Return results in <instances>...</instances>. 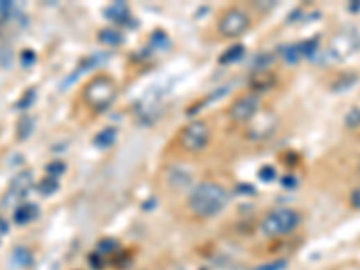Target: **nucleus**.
Returning <instances> with one entry per match:
<instances>
[{
	"label": "nucleus",
	"mask_w": 360,
	"mask_h": 270,
	"mask_svg": "<svg viewBox=\"0 0 360 270\" xmlns=\"http://www.w3.org/2000/svg\"><path fill=\"white\" fill-rule=\"evenodd\" d=\"M229 204V193L218 182H200L189 193L188 205L191 213L198 218H213L222 213Z\"/></svg>",
	"instance_id": "f257e3e1"
},
{
	"label": "nucleus",
	"mask_w": 360,
	"mask_h": 270,
	"mask_svg": "<svg viewBox=\"0 0 360 270\" xmlns=\"http://www.w3.org/2000/svg\"><path fill=\"white\" fill-rule=\"evenodd\" d=\"M301 226V214L295 209L277 208L267 213L259 223V233L265 238H281L294 233Z\"/></svg>",
	"instance_id": "f03ea898"
},
{
	"label": "nucleus",
	"mask_w": 360,
	"mask_h": 270,
	"mask_svg": "<svg viewBox=\"0 0 360 270\" xmlns=\"http://www.w3.org/2000/svg\"><path fill=\"white\" fill-rule=\"evenodd\" d=\"M115 98H117V85L110 76L97 74L85 85L83 99L94 110H106L115 101Z\"/></svg>",
	"instance_id": "7ed1b4c3"
},
{
	"label": "nucleus",
	"mask_w": 360,
	"mask_h": 270,
	"mask_svg": "<svg viewBox=\"0 0 360 270\" xmlns=\"http://www.w3.org/2000/svg\"><path fill=\"white\" fill-rule=\"evenodd\" d=\"M211 139V128L209 124L202 119H195L188 123L184 128L180 130L179 141L182 150L188 153H198L207 146V142Z\"/></svg>",
	"instance_id": "20e7f679"
},
{
	"label": "nucleus",
	"mask_w": 360,
	"mask_h": 270,
	"mask_svg": "<svg viewBox=\"0 0 360 270\" xmlns=\"http://www.w3.org/2000/svg\"><path fill=\"white\" fill-rule=\"evenodd\" d=\"M251 26V17L242 8H229L218 20V31L225 38H238L247 33Z\"/></svg>",
	"instance_id": "39448f33"
},
{
	"label": "nucleus",
	"mask_w": 360,
	"mask_h": 270,
	"mask_svg": "<svg viewBox=\"0 0 360 270\" xmlns=\"http://www.w3.org/2000/svg\"><path fill=\"white\" fill-rule=\"evenodd\" d=\"M259 98L256 92H245L242 96H238L233 103H231V107H229L227 114L231 117V121L238 124H243V123H249L256 117L259 110Z\"/></svg>",
	"instance_id": "423d86ee"
},
{
	"label": "nucleus",
	"mask_w": 360,
	"mask_h": 270,
	"mask_svg": "<svg viewBox=\"0 0 360 270\" xmlns=\"http://www.w3.org/2000/svg\"><path fill=\"white\" fill-rule=\"evenodd\" d=\"M33 186V173L31 171H22L15 175V178L9 184L8 189V202H15V200H20L22 196L27 195L29 187Z\"/></svg>",
	"instance_id": "0eeeda50"
},
{
	"label": "nucleus",
	"mask_w": 360,
	"mask_h": 270,
	"mask_svg": "<svg viewBox=\"0 0 360 270\" xmlns=\"http://www.w3.org/2000/svg\"><path fill=\"white\" fill-rule=\"evenodd\" d=\"M40 214V209L36 204H31V202H26V204H20L17 209H15L13 220L17 226H27L31 223L33 220H36Z\"/></svg>",
	"instance_id": "6e6552de"
},
{
	"label": "nucleus",
	"mask_w": 360,
	"mask_h": 270,
	"mask_svg": "<svg viewBox=\"0 0 360 270\" xmlns=\"http://www.w3.org/2000/svg\"><path fill=\"white\" fill-rule=\"evenodd\" d=\"M276 85V76L268 72L267 69H261L259 72H254L251 76V87L254 90H268Z\"/></svg>",
	"instance_id": "1a4fd4ad"
},
{
	"label": "nucleus",
	"mask_w": 360,
	"mask_h": 270,
	"mask_svg": "<svg viewBox=\"0 0 360 270\" xmlns=\"http://www.w3.org/2000/svg\"><path fill=\"white\" fill-rule=\"evenodd\" d=\"M243 54H245V45L242 44H236V45H231L227 51H225L222 56H220V63H224V65H231V63L238 62V60H242Z\"/></svg>",
	"instance_id": "9d476101"
},
{
	"label": "nucleus",
	"mask_w": 360,
	"mask_h": 270,
	"mask_svg": "<svg viewBox=\"0 0 360 270\" xmlns=\"http://www.w3.org/2000/svg\"><path fill=\"white\" fill-rule=\"evenodd\" d=\"M115 139H117V132H115V128H105L94 137V144H96V148L103 150V148L112 146V144L115 142Z\"/></svg>",
	"instance_id": "9b49d317"
},
{
	"label": "nucleus",
	"mask_w": 360,
	"mask_h": 270,
	"mask_svg": "<svg viewBox=\"0 0 360 270\" xmlns=\"http://www.w3.org/2000/svg\"><path fill=\"white\" fill-rule=\"evenodd\" d=\"M33 130H35V119H33L31 115H22V117L18 119V124H17L18 139L26 141V139L33 133Z\"/></svg>",
	"instance_id": "f8f14e48"
},
{
	"label": "nucleus",
	"mask_w": 360,
	"mask_h": 270,
	"mask_svg": "<svg viewBox=\"0 0 360 270\" xmlns=\"http://www.w3.org/2000/svg\"><path fill=\"white\" fill-rule=\"evenodd\" d=\"M58 187H60L58 178L49 177V175H45V177L36 184V191H38L40 195H44V196H51L53 193H56Z\"/></svg>",
	"instance_id": "ddd939ff"
},
{
	"label": "nucleus",
	"mask_w": 360,
	"mask_h": 270,
	"mask_svg": "<svg viewBox=\"0 0 360 270\" xmlns=\"http://www.w3.org/2000/svg\"><path fill=\"white\" fill-rule=\"evenodd\" d=\"M97 38L103 45H110V47H117L123 42V35L115 29H103V31H99Z\"/></svg>",
	"instance_id": "4468645a"
},
{
	"label": "nucleus",
	"mask_w": 360,
	"mask_h": 270,
	"mask_svg": "<svg viewBox=\"0 0 360 270\" xmlns=\"http://www.w3.org/2000/svg\"><path fill=\"white\" fill-rule=\"evenodd\" d=\"M13 260L17 262V265L27 267V265H31L33 256L26 247H17V248H15V253H13Z\"/></svg>",
	"instance_id": "2eb2a0df"
},
{
	"label": "nucleus",
	"mask_w": 360,
	"mask_h": 270,
	"mask_svg": "<svg viewBox=\"0 0 360 270\" xmlns=\"http://www.w3.org/2000/svg\"><path fill=\"white\" fill-rule=\"evenodd\" d=\"M65 169H67V166L62 162V160H53V162L45 166V171H47V175L53 178L62 177L63 173H65Z\"/></svg>",
	"instance_id": "dca6fc26"
},
{
	"label": "nucleus",
	"mask_w": 360,
	"mask_h": 270,
	"mask_svg": "<svg viewBox=\"0 0 360 270\" xmlns=\"http://www.w3.org/2000/svg\"><path fill=\"white\" fill-rule=\"evenodd\" d=\"M36 99V90L35 89H29L26 94L22 96V99L18 101L17 108H22V110H26V108H29L33 105V101Z\"/></svg>",
	"instance_id": "f3484780"
},
{
	"label": "nucleus",
	"mask_w": 360,
	"mask_h": 270,
	"mask_svg": "<svg viewBox=\"0 0 360 270\" xmlns=\"http://www.w3.org/2000/svg\"><path fill=\"white\" fill-rule=\"evenodd\" d=\"M346 124L350 126V128H357L360 124V110L359 108H353L350 114L346 115Z\"/></svg>",
	"instance_id": "a211bd4d"
},
{
	"label": "nucleus",
	"mask_w": 360,
	"mask_h": 270,
	"mask_svg": "<svg viewBox=\"0 0 360 270\" xmlns=\"http://www.w3.org/2000/svg\"><path fill=\"white\" fill-rule=\"evenodd\" d=\"M35 62H36V54L33 53V51L29 49L22 51V54H20V63H22L24 67H31Z\"/></svg>",
	"instance_id": "6ab92c4d"
},
{
	"label": "nucleus",
	"mask_w": 360,
	"mask_h": 270,
	"mask_svg": "<svg viewBox=\"0 0 360 270\" xmlns=\"http://www.w3.org/2000/svg\"><path fill=\"white\" fill-rule=\"evenodd\" d=\"M350 204H352L353 209L360 211V186H357L355 189L352 191V195H350Z\"/></svg>",
	"instance_id": "aec40b11"
},
{
	"label": "nucleus",
	"mask_w": 360,
	"mask_h": 270,
	"mask_svg": "<svg viewBox=\"0 0 360 270\" xmlns=\"http://www.w3.org/2000/svg\"><path fill=\"white\" fill-rule=\"evenodd\" d=\"M274 175H276V171H274L270 166H268V168H263L261 171H259V178H261V180H272Z\"/></svg>",
	"instance_id": "412c9836"
},
{
	"label": "nucleus",
	"mask_w": 360,
	"mask_h": 270,
	"mask_svg": "<svg viewBox=\"0 0 360 270\" xmlns=\"http://www.w3.org/2000/svg\"><path fill=\"white\" fill-rule=\"evenodd\" d=\"M285 267V262H274L270 265H263V267H258L256 270H281Z\"/></svg>",
	"instance_id": "4be33fe9"
},
{
	"label": "nucleus",
	"mask_w": 360,
	"mask_h": 270,
	"mask_svg": "<svg viewBox=\"0 0 360 270\" xmlns=\"http://www.w3.org/2000/svg\"><path fill=\"white\" fill-rule=\"evenodd\" d=\"M359 175H360V162H359Z\"/></svg>",
	"instance_id": "5701e85b"
}]
</instances>
